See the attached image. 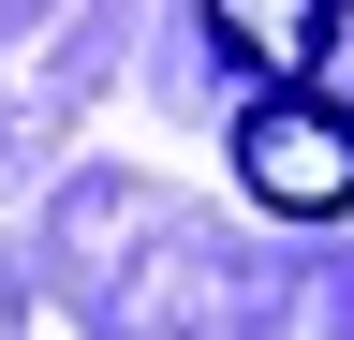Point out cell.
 <instances>
[{
    "label": "cell",
    "instance_id": "obj_2",
    "mask_svg": "<svg viewBox=\"0 0 354 340\" xmlns=\"http://www.w3.org/2000/svg\"><path fill=\"white\" fill-rule=\"evenodd\" d=\"M325 15L339 0H207V45H236L266 74V104H295V74L325 60Z\"/></svg>",
    "mask_w": 354,
    "mask_h": 340
},
{
    "label": "cell",
    "instance_id": "obj_1",
    "mask_svg": "<svg viewBox=\"0 0 354 340\" xmlns=\"http://www.w3.org/2000/svg\"><path fill=\"white\" fill-rule=\"evenodd\" d=\"M236 193L266 222H339L354 207V104H251L236 118Z\"/></svg>",
    "mask_w": 354,
    "mask_h": 340
}]
</instances>
